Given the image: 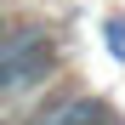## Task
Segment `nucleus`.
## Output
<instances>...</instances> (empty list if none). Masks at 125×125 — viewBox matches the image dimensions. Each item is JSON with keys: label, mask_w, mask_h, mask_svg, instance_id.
Returning a JSON list of instances; mask_svg holds the SVG:
<instances>
[{"label": "nucleus", "mask_w": 125, "mask_h": 125, "mask_svg": "<svg viewBox=\"0 0 125 125\" xmlns=\"http://www.w3.org/2000/svg\"><path fill=\"white\" fill-rule=\"evenodd\" d=\"M51 62H57V51H51L46 34H29V29L0 34V97H17V91L40 85L51 74Z\"/></svg>", "instance_id": "f257e3e1"}, {"label": "nucleus", "mask_w": 125, "mask_h": 125, "mask_svg": "<svg viewBox=\"0 0 125 125\" xmlns=\"http://www.w3.org/2000/svg\"><path fill=\"white\" fill-rule=\"evenodd\" d=\"M34 125H119V119L102 108L97 97H68V102H57V108H46Z\"/></svg>", "instance_id": "f03ea898"}, {"label": "nucleus", "mask_w": 125, "mask_h": 125, "mask_svg": "<svg viewBox=\"0 0 125 125\" xmlns=\"http://www.w3.org/2000/svg\"><path fill=\"white\" fill-rule=\"evenodd\" d=\"M0 125H6V119H0Z\"/></svg>", "instance_id": "7ed1b4c3"}]
</instances>
